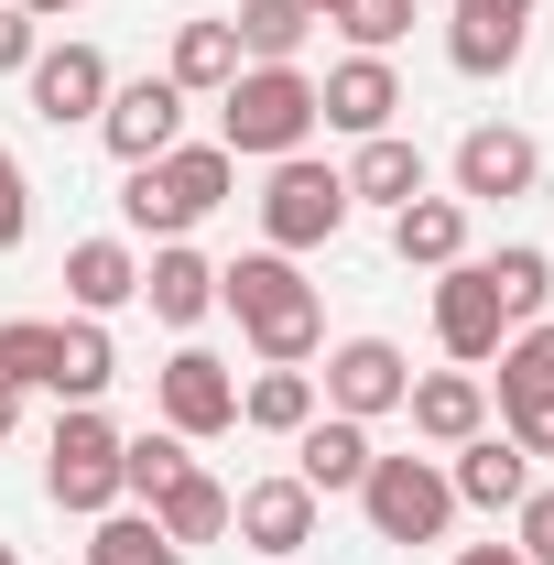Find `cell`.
<instances>
[{
  "mask_svg": "<svg viewBox=\"0 0 554 565\" xmlns=\"http://www.w3.org/2000/svg\"><path fill=\"white\" fill-rule=\"evenodd\" d=\"M22 87H33V120L44 131H87L98 109H109V55L98 44H33V66H22Z\"/></svg>",
  "mask_w": 554,
  "mask_h": 565,
  "instance_id": "ba28073f",
  "label": "cell"
},
{
  "mask_svg": "<svg viewBox=\"0 0 554 565\" xmlns=\"http://www.w3.org/2000/svg\"><path fill=\"white\" fill-rule=\"evenodd\" d=\"M239 66H294L305 55V33H316V11L305 0H239Z\"/></svg>",
  "mask_w": 554,
  "mask_h": 565,
  "instance_id": "4316f807",
  "label": "cell"
},
{
  "mask_svg": "<svg viewBox=\"0 0 554 565\" xmlns=\"http://www.w3.org/2000/svg\"><path fill=\"white\" fill-rule=\"evenodd\" d=\"M66 305H76V316H120V305H141V250H131V239H76V250H66Z\"/></svg>",
  "mask_w": 554,
  "mask_h": 565,
  "instance_id": "44dd1931",
  "label": "cell"
},
{
  "mask_svg": "<svg viewBox=\"0 0 554 565\" xmlns=\"http://www.w3.org/2000/svg\"><path fill=\"white\" fill-rule=\"evenodd\" d=\"M392 250H403V273L468 262V196H414V207H392Z\"/></svg>",
  "mask_w": 554,
  "mask_h": 565,
  "instance_id": "7402d4cb",
  "label": "cell"
},
{
  "mask_svg": "<svg viewBox=\"0 0 554 565\" xmlns=\"http://www.w3.org/2000/svg\"><path fill=\"white\" fill-rule=\"evenodd\" d=\"M0 381L11 392H44L55 381V316H11L0 327Z\"/></svg>",
  "mask_w": 554,
  "mask_h": 565,
  "instance_id": "1f68e13d",
  "label": "cell"
},
{
  "mask_svg": "<svg viewBox=\"0 0 554 565\" xmlns=\"http://www.w3.org/2000/svg\"><path fill=\"white\" fill-rule=\"evenodd\" d=\"M22 66H33V22L0 0V76H22Z\"/></svg>",
  "mask_w": 554,
  "mask_h": 565,
  "instance_id": "8d00e7d4",
  "label": "cell"
},
{
  "mask_svg": "<svg viewBox=\"0 0 554 565\" xmlns=\"http://www.w3.org/2000/svg\"><path fill=\"white\" fill-rule=\"evenodd\" d=\"M44 500L76 511V522L120 511V424L98 414V403H66L55 414V435H44Z\"/></svg>",
  "mask_w": 554,
  "mask_h": 565,
  "instance_id": "277c9868",
  "label": "cell"
},
{
  "mask_svg": "<svg viewBox=\"0 0 554 565\" xmlns=\"http://www.w3.org/2000/svg\"><path fill=\"white\" fill-rule=\"evenodd\" d=\"M98 141H109L120 163H163V152L185 141V87H174V76H131V87H109Z\"/></svg>",
  "mask_w": 554,
  "mask_h": 565,
  "instance_id": "4fadbf2b",
  "label": "cell"
},
{
  "mask_svg": "<svg viewBox=\"0 0 554 565\" xmlns=\"http://www.w3.org/2000/svg\"><path fill=\"white\" fill-rule=\"evenodd\" d=\"M152 522H163V544H217L228 533V490H217L207 468H185V479H163V490L141 500Z\"/></svg>",
  "mask_w": 554,
  "mask_h": 565,
  "instance_id": "d4e9b609",
  "label": "cell"
},
{
  "mask_svg": "<svg viewBox=\"0 0 554 565\" xmlns=\"http://www.w3.org/2000/svg\"><path fill=\"white\" fill-rule=\"evenodd\" d=\"M338 174H348V207H414V196H435V163H424V141H403V131L359 141Z\"/></svg>",
  "mask_w": 554,
  "mask_h": 565,
  "instance_id": "e0dca14e",
  "label": "cell"
},
{
  "mask_svg": "<svg viewBox=\"0 0 554 565\" xmlns=\"http://www.w3.org/2000/svg\"><path fill=\"white\" fill-rule=\"evenodd\" d=\"M479 273H489V294H500V316H511V327H533V316L554 305V262L533 250V239H511V250H489Z\"/></svg>",
  "mask_w": 554,
  "mask_h": 565,
  "instance_id": "83f0119b",
  "label": "cell"
},
{
  "mask_svg": "<svg viewBox=\"0 0 554 565\" xmlns=\"http://www.w3.org/2000/svg\"><path fill=\"white\" fill-rule=\"evenodd\" d=\"M500 403H554V316L500 338Z\"/></svg>",
  "mask_w": 554,
  "mask_h": 565,
  "instance_id": "f1b7e54d",
  "label": "cell"
},
{
  "mask_svg": "<svg viewBox=\"0 0 554 565\" xmlns=\"http://www.w3.org/2000/svg\"><path fill=\"white\" fill-rule=\"evenodd\" d=\"M446 490H457V511H522L533 457H522L511 435H468V446H457V468H446Z\"/></svg>",
  "mask_w": 554,
  "mask_h": 565,
  "instance_id": "d6986e66",
  "label": "cell"
},
{
  "mask_svg": "<svg viewBox=\"0 0 554 565\" xmlns=\"http://www.w3.org/2000/svg\"><path fill=\"white\" fill-rule=\"evenodd\" d=\"M141 305H152V327H196L217 305V262L207 250H185V239H152V262H141Z\"/></svg>",
  "mask_w": 554,
  "mask_h": 565,
  "instance_id": "ac0fdd59",
  "label": "cell"
},
{
  "mask_svg": "<svg viewBox=\"0 0 554 565\" xmlns=\"http://www.w3.org/2000/svg\"><path fill=\"white\" fill-rule=\"evenodd\" d=\"M196 457H185V435L174 424H152V435H120V500H152L163 479H185Z\"/></svg>",
  "mask_w": 554,
  "mask_h": 565,
  "instance_id": "4dcf8cb0",
  "label": "cell"
},
{
  "mask_svg": "<svg viewBox=\"0 0 554 565\" xmlns=\"http://www.w3.org/2000/svg\"><path fill=\"white\" fill-rule=\"evenodd\" d=\"M316 414H327V403H316V370H251V381H239V424H251V435H283V446H294Z\"/></svg>",
  "mask_w": 554,
  "mask_h": 565,
  "instance_id": "cb8c5ba5",
  "label": "cell"
},
{
  "mask_svg": "<svg viewBox=\"0 0 554 565\" xmlns=\"http://www.w3.org/2000/svg\"><path fill=\"white\" fill-rule=\"evenodd\" d=\"M403 392H414V359L392 349V338H338V349H327V381H316V403L348 414V424L403 414Z\"/></svg>",
  "mask_w": 554,
  "mask_h": 565,
  "instance_id": "52a82bcc",
  "label": "cell"
},
{
  "mask_svg": "<svg viewBox=\"0 0 554 565\" xmlns=\"http://www.w3.org/2000/svg\"><path fill=\"white\" fill-rule=\"evenodd\" d=\"M500 424H511L522 457H554V403H500Z\"/></svg>",
  "mask_w": 554,
  "mask_h": 565,
  "instance_id": "d590c367",
  "label": "cell"
},
{
  "mask_svg": "<svg viewBox=\"0 0 554 565\" xmlns=\"http://www.w3.org/2000/svg\"><path fill=\"white\" fill-rule=\"evenodd\" d=\"M533 11L544 0H446V66L457 76H511L533 55Z\"/></svg>",
  "mask_w": 554,
  "mask_h": 565,
  "instance_id": "30bf717a",
  "label": "cell"
},
{
  "mask_svg": "<svg viewBox=\"0 0 554 565\" xmlns=\"http://www.w3.org/2000/svg\"><path fill=\"white\" fill-rule=\"evenodd\" d=\"M446 174H457V196H468V207L533 196V185H544V141H533V131H511V120H479V131L457 141V163H446Z\"/></svg>",
  "mask_w": 554,
  "mask_h": 565,
  "instance_id": "8fae6325",
  "label": "cell"
},
{
  "mask_svg": "<svg viewBox=\"0 0 554 565\" xmlns=\"http://www.w3.org/2000/svg\"><path fill=\"white\" fill-rule=\"evenodd\" d=\"M403 414H414L424 446H468V435H489V392H479V370H424L403 392Z\"/></svg>",
  "mask_w": 554,
  "mask_h": 565,
  "instance_id": "ffe728a7",
  "label": "cell"
},
{
  "mask_svg": "<svg viewBox=\"0 0 554 565\" xmlns=\"http://www.w3.org/2000/svg\"><path fill=\"white\" fill-rule=\"evenodd\" d=\"M11 424H22V392H11V381H0V435H11Z\"/></svg>",
  "mask_w": 554,
  "mask_h": 565,
  "instance_id": "ab89813d",
  "label": "cell"
},
{
  "mask_svg": "<svg viewBox=\"0 0 554 565\" xmlns=\"http://www.w3.org/2000/svg\"><path fill=\"white\" fill-rule=\"evenodd\" d=\"M359 511H370V533H381V544H446L457 490H446V468H435V457H370Z\"/></svg>",
  "mask_w": 554,
  "mask_h": 565,
  "instance_id": "8992f818",
  "label": "cell"
},
{
  "mask_svg": "<svg viewBox=\"0 0 554 565\" xmlns=\"http://www.w3.org/2000/svg\"><path fill=\"white\" fill-rule=\"evenodd\" d=\"M228 533L251 544V555H305L316 544V490L283 468V479H251V490H228Z\"/></svg>",
  "mask_w": 554,
  "mask_h": 565,
  "instance_id": "9a60e30c",
  "label": "cell"
},
{
  "mask_svg": "<svg viewBox=\"0 0 554 565\" xmlns=\"http://www.w3.org/2000/svg\"><path fill=\"white\" fill-rule=\"evenodd\" d=\"M370 457H381V446H370V424H348V414H316L305 435H294V479H305L316 500H359Z\"/></svg>",
  "mask_w": 554,
  "mask_h": 565,
  "instance_id": "2e32d148",
  "label": "cell"
},
{
  "mask_svg": "<svg viewBox=\"0 0 554 565\" xmlns=\"http://www.w3.org/2000/svg\"><path fill=\"white\" fill-rule=\"evenodd\" d=\"M217 305L239 316V338L262 349V370H305L327 349V305H316V282L294 273V250H239L217 273Z\"/></svg>",
  "mask_w": 554,
  "mask_h": 565,
  "instance_id": "6da1fadb",
  "label": "cell"
},
{
  "mask_svg": "<svg viewBox=\"0 0 554 565\" xmlns=\"http://www.w3.org/2000/svg\"><path fill=\"white\" fill-rule=\"evenodd\" d=\"M228 185H239L228 141H174L163 163H131V185H120V217H131L141 239H185L196 217L228 207Z\"/></svg>",
  "mask_w": 554,
  "mask_h": 565,
  "instance_id": "7a4b0ae2",
  "label": "cell"
},
{
  "mask_svg": "<svg viewBox=\"0 0 554 565\" xmlns=\"http://www.w3.org/2000/svg\"><path fill=\"white\" fill-rule=\"evenodd\" d=\"M152 403H163V424H174L185 446H207V435L239 424V381H228L217 349H174L163 370H152Z\"/></svg>",
  "mask_w": 554,
  "mask_h": 565,
  "instance_id": "9c48e42d",
  "label": "cell"
},
{
  "mask_svg": "<svg viewBox=\"0 0 554 565\" xmlns=\"http://www.w3.org/2000/svg\"><path fill=\"white\" fill-rule=\"evenodd\" d=\"M500 338H511V316H500L489 273L479 262H446V282H435V349L457 370H479V359H500Z\"/></svg>",
  "mask_w": 554,
  "mask_h": 565,
  "instance_id": "5bb4252c",
  "label": "cell"
},
{
  "mask_svg": "<svg viewBox=\"0 0 554 565\" xmlns=\"http://www.w3.org/2000/svg\"><path fill=\"white\" fill-rule=\"evenodd\" d=\"M11 11H22V22H66L76 0H11Z\"/></svg>",
  "mask_w": 554,
  "mask_h": 565,
  "instance_id": "f35d334b",
  "label": "cell"
},
{
  "mask_svg": "<svg viewBox=\"0 0 554 565\" xmlns=\"http://www.w3.org/2000/svg\"><path fill=\"white\" fill-rule=\"evenodd\" d=\"M22 228H33V196H22V163L0 141V250H22Z\"/></svg>",
  "mask_w": 554,
  "mask_h": 565,
  "instance_id": "e575fe53",
  "label": "cell"
},
{
  "mask_svg": "<svg viewBox=\"0 0 554 565\" xmlns=\"http://www.w3.org/2000/svg\"><path fill=\"white\" fill-rule=\"evenodd\" d=\"M305 11H316V22H327V11H338V0H305Z\"/></svg>",
  "mask_w": 554,
  "mask_h": 565,
  "instance_id": "60d3db41",
  "label": "cell"
},
{
  "mask_svg": "<svg viewBox=\"0 0 554 565\" xmlns=\"http://www.w3.org/2000/svg\"><path fill=\"white\" fill-rule=\"evenodd\" d=\"M120 381V349H109V316H55V403H98Z\"/></svg>",
  "mask_w": 554,
  "mask_h": 565,
  "instance_id": "603a6c76",
  "label": "cell"
},
{
  "mask_svg": "<svg viewBox=\"0 0 554 565\" xmlns=\"http://www.w3.org/2000/svg\"><path fill=\"white\" fill-rule=\"evenodd\" d=\"M305 131H316V76L305 66H239L217 87L228 163H283V152H305Z\"/></svg>",
  "mask_w": 554,
  "mask_h": 565,
  "instance_id": "3957f363",
  "label": "cell"
},
{
  "mask_svg": "<svg viewBox=\"0 0 554 565\" xmlns=\"http://www.w3.org/2000/svg\"><path fill=\"white\" fill-rule=\"evenodd\" d=\"M511 544H522V565H554V490H522V511H511Z\"/></svg>",
  "mask_w": 554,
  "mask_h": 565,
  "instance_id": "836d02e7",
  "label": "cell"
},
{
  "mask_svg": "<svg viewBox=\"0 0 554 565\" xmlns=\"http://www.w3.org/2000/svg\"><path fill=\"white\" fill-rule=\"evenodd\" d=\"M457 565H522V544H468Z\"/></svg>",
  "mask_w": 554,
  "mask_h": 565,
  "instance_id": "74e56055",
  "label": "cell"
},
{
  "mask_svg": "<svg viewBox=\"0 0 554 565\" xmlns=\"http://www.w3.org/2000/svg\"><path fill=\"white\" fill-rule=\"evenodd\" d=\"M316 120L348 141H381L392 120H403V76H392V55H338V66L316 76Z\"/></svg>",
  "mask_w": 554,
  "mask_h": 565,
  "instance_id": "7c38bea8",
  "label": "cell"
},
{
  "mask_svg": "<svg viewBox=\"0 0 554 565\" xmlns=\"http://www.w3.org/2000/svg\"><path fill=\"white\" fill-rule=\"evenodd\" d=\"M327 22L348 33V55H392V44L414 33V0H338Z\"/></svg>",
  "mask_w": 554,
  "mask_h": 565,
  "instance_id": "d6a6232c",
  "label": "cell"
},
{
  "mask_svg": "<svg viewBox=\"0 0 554 565\" xmlns=\"http://www.w3.org/2000/svg\"><path fill=\"white\" fill-rule=\"evenodd\" d=\"M0 565H22V555H11V544H0Z\"/></svg>",
  "mask_w": 554,
  "mask_h": 565,
  "instance_id": "b9f144b4",
  "label": "cell"
},
{
  "mask_svg": "<svg viewBox=\"0 0 554 565\" xmlns=\"http://www.w3.org/2000/svg\"><path fill=\"white\" fill-rule=\"evenodd\" d=\"M338 228H348V174L316 152H283L262 185V250H327Z\"/></svg>",
  "mask_w": 554,
  "mask_h": 565,
  "instance_id": "5b68a950",
  "label": "cell"
},
{
  "mask_svg": "<svg viewBox=\"0 0 554 565\" xmlns=\"http://www.w3.org/2000/svg\"><path fill=\"white\" fill-rule=\"evenodd\" d=\"M163 76H174L185 98H217V87L239 76V33H228V22H174V44H163Z\"/></svg>",
  "mask_w": 554,
  "mask_h": 565,
  "instance_id": "484cf974",
  "label": "cell"
},
{
  "mask_svg": "<svg viewBox=\"0 0 554 565\" xmlns=\"http://www.w3.org/2000/svg\"><path fill=\"white\" fill-rule=\"evenodd\" d=\"M87 565H185V544H163V522H152V511H98Z\"/></svg>",
  "mask_w": 554,
  "mask_h": 565,
  "instance_id": "f546056e",
  "label": "cell"
}]
</instances>
